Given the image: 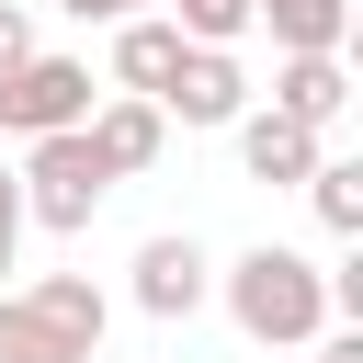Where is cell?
Here are the masks:
<instances>
[{
    "mask_svg": "<svg viewBox=\"0 0 363 363\" xmlns=\"http://www.w3.org/2000/svg\"><path fill=\"white\" fill-rule=\"evenodd\" d=\"M216 306L238 318V340H261V352H306V340L329 329V261L261 238V250L216 261Z\"/></svg>",
    "mask_w": 363,
    "mask_h": 363,
    "instance_id": "1",
    "label": "cell"
},
{
    "mask_svg": "<svg viewBox=\"0 0 363 363\" xmlns=\"http://www.w3.org/2000/svg\"><path fill=\"white\" fill-rule=\"evenodd\" d=\"M11 182H23V227H45V238H79V227L113 204V170L91 159L79 125H68V136H34V147L11 159Z\"/></svg>",
    "mask_w": 363,
    "mask_h": 363,
    "instance_id": "2",
    "label": "cell"
},
{
    "mask_svg": "<svg viewBox=\"0 0 363 363\" xmlns=\"http://www.w3.org/2000/svg\"><path fill=\"white\" fill-rule=\"evenodd\" d=\"M91 102H102L91 57H57V45H34L23 68H0V136H11V147H34V136H68V125H91Z\"/></svg>",
    "mask_w": 363,
    "mask_h": 363,
    "instance_id": "3",
    "label": "cell"
},
{
    "mask_svg": "<svg viewBox=\"0 0 363 363\" xmlns=\"http://www.w3.org/2000/svg\"><path fill=\"white\" fill-rule=\"evenodd\" d=\"M125 295H136V318L182 329V318H204V306H216V250H204V238H182V227H159V238H136Z\"/></svg>",
    "mask_w": 363,
    "mask_h": 363,
    "instance_id": "4",
    "label": "cell"
},
{
    "mask_svg": "<svg viewBox=\"0 0 363 363\" xmlns=\"http://www.w3.org/2000/svg\"><path fill=\"white\" fill-rule=\"evenodd\" d=\"M159 113H170V125H238V113H250V68H238V45H182Z\"/></svg>",
    "mask_w": 363,
    "mask_h": 363,
    "instance_id": "5",
    "label": "cell"
},
{
    "mask_svg": "<svg viewBox=\"0 0 363 363\" xmlns=\"http://www.w3.org/2000/svg\"><path fill=\"white\" fill-rule=\"evenodd\" d=\"M79 136H91V159H102L113 182H136V170H159V147H170V113H159V102H136V91H102Z\"/></svg>",
    "mask_w": 363,
    "mask_h": 363,
    "instance_id": "6",
    "label": "cell"
},
{
    "mask_svg": "<svg viewBox=\"0 0 363 363\" xmlns=\"http://www.w3.org/2000/svg\"><path fill=\"white\" fill-rule=\"evenodd\" d=\"M182 45H193V34H182L170 11H125V23H113L102 79H113V91H136V102H159V91H170V68H182Z\"/></svg>",
    "mask_w": 363,
    "mask_h": 363,
    "instance_id": "7",
    "label": "cell"
},
{
    "mask_svg": "<svg viewBox=\"0 0 363 363\" xmlns=\"http://www.w3.org/2000/svg\"><path fill=\"white\" fill-rule=\"evenodd\" d=\"M227 136H238V170H250V182H306V170L329 159V136H306V125H295V113H272V102H250Z\"/></svg>",
    "mask_w": 363,
    "mask_h": 363,
    "instance_id": "8",
    "label": "cell"
},
{
    "mask_svg": "<svg viewBox=\"0 0 363 363\" xmlns=\"http://www.w3.org/2000/svg\"><path fill=\"white\" fill-rule=\"evenodd\" d=\"M272 113H295L306 136H329L352 113V57H272Z\"/></svg>",
    "mask_w": 363,
    "mask_h": 363,
    "instance_id": "9",
    "label": "cell"
},
{
    "mask_svg": "<svg viewBox=\"0 0 363 363\" xmlns=\"http://www.w3.org/2000/svg\"><path fill=\"white\" fill-rule=\"evenodd\" d=\"M57 340H79V352H102V329H113V295L91 284V272H34V284H11Z\"/></svg>",
    "mask_w": 363,
    "mask_h": 363,
    "instance_id": "10",
    "label": "cell"
},
{
    "mask_svg": "<svg viewBox=\"0 0 363 363\" xmlns=\"http://www.w3.org/2000/svg\"><path fill=\"white\" fill-rule=\"evenodd\" d=\"M250 23L272 34V57H340L352 45V0H250Z\"/></svg>",
    "mask_w": 363,
    "mask_h": 363,
    "instance_id": "11",
    "label": "cell"
},
{
    "mask_svg": "<svg viewBox=\"0 0 363 363\" xmlns=\"http://www.w3.org/2000/svg\"><path fill=\"white\" fill-rule=\"evenodd\" d=\"M295 193L318 204V227H329V238H363V159H318Z\"/></svg>",
    "mask_w": 363,
    "mask_h": 363,
    "instance_id": "12",
    "label": "cell"
},
{
    "mask_svg": "<svg viewBox=\"0 0 363 363\" xmlns=\"http://www.w3.org/2000/svg\"><path fill=\"white\" fill-rule=\"evenodd\" d=\"M0 363H91V352H79V340H57L23 295H0Z\"/></svg>",
    "mask_w": 363,
    "mask_h": 363,
    "instance_id": "13",
    "label": "cell"
},
{
    "mask_svg": "<svg viewBox=\"0 0 363 363\" xmlns=\"http://www.w3.org/2000/svg\"><path fill=\"white\" fill-rule=\"evenodd\" d=\"M159 11H170L193 45H238V34H250V0H159Z\"/></svg>",
    "mask_w": 363,
    "mask_h": 363,
    "instance_id": "14",
    "label": "cell"
},
{
    "mask_svg": "<svg viewBox=\"0 0 363 363\" xmlns=\"http://www.w3.org/2000/svg\"><path fill=\"white\" fill-rule=\"evenodd\" d=\"M11 272H23V182L0 159V295H11Z\"/></svg>",
    "mask_w": 363,
    "mask_h": 363,
    "instance_id": "15",
    "label": "cell"
},
{
    "mask_svg": "<svg viewBox=\"0 0 363 363\" xmlns=\"http://www.w3.org/2000/svg\"><path fill=\"white\" fill-rule=\"evenodd\" d=\"M23 57H34V11H23V0H0V68H23Z\"/></svg>",
    "mask_w": 363,
    "mask_h": 363,
    "instance_id": "16",
    "label": "cell"
},
{
    "mask_svg": "<svg viewBox=\"0 0 363 363\" xmlns=\"http://www.w3.org/2000/svg\"><path fill=\"white\" fill-rule=\"evenodd\" d=\"M45 11H68V23H102V34H113L125 11H159V0H45Z\"/></svg>",
    "mask_w": 363,
    "mask_h": 363,
    "instance_id": "17",
    "label": "cell"
},
{
    "mask_svg": "<svg viewBox=\"0 0 363 363\" xmlns=\"http://www.w3.org/2000/svg\"><path fill=\"white\" fill-rule=\"evenodd\" d=\"M306 352H318V363H363V329H318Z\"/></svg>",
    "mask_w": 363,
    "mask_h": 363,
    "instance_id": "18",
    "label": "cell"
}]
</instances>
